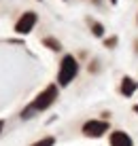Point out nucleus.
Here are the masks:
<instances>
[{
	"instance_id": "4",
	"label": "nucleus",
	"mask_w": 138,
	"mask_h": 146,
	"mask_svg": "<svg viewBox=\"0 0 138 146\" xmlns=\"http://www.w3.org/2000/svg\"><path fill=\"white\" fill-rule=\"evenodd\" d=\"M34 23H36V15H34V13H23V17L17 21L15 30H17L19 34H28L30 30L34 28Z\"/></svg>"
},
{
	"instance_id": "2",
	"label": "nucleus",
	"mask_w": 138,
	"mask_h": 146,
	"mask_svg": "<svg viewBox=\"0 0 138 146\" xmlns=\"http://www.w3.org/2000/svg\"><path fill=\"white\" fill-rule=\"evenodd\" d=\"M55 98H58V87H55V85H49V87L34 100V104L30 106V110H45V108H49L51 104L55 102Z\"/></svg>"
},
{
	"instance_id": "3",
	"label": "nucleus",
	"mask_w": 138,
	"mask_h": 146,
	"mask_svg": "<svg viewBox=\"0 0 138 146\" xmlns=\"http://www.w3.org/2000/svg\"><path fill=\"white\" fill-rule=\"evenodd\" d=\"M104 131H109V123H104V121H89L83 125V133L89 138H98Z\"/></svg>"
},
{
	"instance_id": "1",
	"label": "nucleus",
	"mask_w": 138,
	"mask_h": 146,
	"mask_svg": "<svg viewBox=\"0 0 138 146\" xmlns=\"http://www.w3.org/2000/svg\"><path fill=\"white\" fill-rule=\"evenodd\" d=\"M76 72H79V64H76V59L72 55H66L62 59V66H60V74H58V80L62 85H68L70 80L76 76Z\"/></svg>"
},
{
	"instance_id": "6",
	"label": "nucleus",
	"mask_w": 138,
	"mask_h": 146,
	"mask_svg": "<svg viewBox=\"0 0 138 146\" xmlns=\"http://www.w3.org/2000/svg\"><path fill=\"white\" fill-rule=\"evenodd\" d=\"M134 89H136V80H132V78H123L121 91H123L125 95H132V93H134Z\"/></svg>"
},
{
	"instance_id": "7",
	"label": "nucleus",
	"mask_w": 138,
	"mask_h": 146,
	"mask_svg": "<svg viewBox=\"0 0 138 146\" xmlns=\"http://www.w3.org/2000/svg\"><path fill=\"white\" fill-rule=\"evenodd\" d=\"M32 146H53V138H45V140H40V142L32 144Z\"/></svg>"
},
{
	"instance_id": "5",
	"label": "nucleus",
	"mask_w": 138,
	"mask_h": 146,
	"mask_svg": "<svg viewBox=\"0 0 138 146\" xmlns=\"http://www.w3.org/2000/svg\"><path fill=\"white\" fill-rule=\"evenodd\" d=\"M111 146H132V138L123 131H115L111 135Z\"/></svg>"
},
{
	"instance_id": "9",
	"label": "nucleus",
	"mask_w": 138,
	"mask_h": 146,
	"mask_svg": "<svg viewBox=\"0 0 138 146\" xmlns=\"http://www.w3.org/2000/svg\"><path fill=\"white\" fill-rule=\"evenodd\" d=\"M94 34L96 36H102V26L100 23H94Z\"/></svg>"
},
{
	"instance_id": "8",
	"label": "nucleus",
	"mask_w": 138,
	"mask_h": 146,
	"mask_svg": "<svg viewBox=\"0 0 138 146\" xmlns=\"http://www.w3.org/2000/svg\"><path fill=\"white\" fill-rule=\"evenodd\" d=\"M45 44H51V49H60V42L53 38H45Z\"/></svg>"
},
{
	"instance_id": "10",
	"label": "nucleus",
	"mask_w": 138,
	"mask_h": 146,
	"mask_svg": "<svg viewBox=\"0 0 138 146\" xmlns=\"http://www.w3.org/2000/svg\"><path fill=\"white\" fill-rule=\"evenodd\" d=\"M2 127H4V123H2V121H0V131H2Z\"/></svg>"
}]
</instances>
